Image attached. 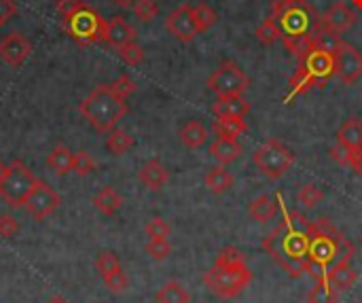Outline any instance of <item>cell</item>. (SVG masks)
<instances>
[{
  "mask_svg": "<svg viewBox=\"0 0 362 303\" xmlns=\"http://www.w3.org/2000/svg\"><path fill=\"white\" fill-rule=\"evenodd\" d=\"M117 51H119V57H121L127 66H138V64H142V59H144V49H142L136 40L123 45V47L117 49Z\"/></svg>",
  "mask_w": 362,
  "mask_h": 303,
  "instance_id": "d590c367",
  "label": "cell"
},
{
  "mask_svg": "<svg viewBox=\"0 0 362 303\" xmlns=\"http://www.w3.org/2000/svg\"><path fill=\"white\" fill-rule=\"evenodd\" d=\"M72 164H74V153L68 147H64V144L53 147L51 153H49V157H47V166L55 174H59V176L72 172Z\"/></svg>",
  "mask_w": 362,
  "mask_h": 303,
  "instance_id": "603a6c76",
  "label": "cell"
},
{
  "mask_svg": "<svg viewBox=\"0 0 362 303\" xmlns=\"http://www.w3.org/2000/svg\"><path fill=\"white\" fill-rule=\"evenodd\" d=\"M252 280V272L246 265L244 255L235 246H227L206 272L204 285L221 299L238 297Z\"/></svg>",
  "mask_w": 362,
  "mask_h": 303,
  "instance_id": "3957f363",
  "label": "cell"
},
{
  "mask_svg": "<svg viewBox=\"0 0 362 303\" xmlns=\"http://www.w3.org/2000/svg\"><path fill=\"white\" fill-rule=\"evenodd\" d=\"M59 204H62V198L45 181H36V185H34L32 193L28 195L23 208L32 219L45 221L59 208Z\"/></svg>",
  "mask_w": 362,
  "mask_h": 303,
  "instance_id": "8fae6325",
  "label": "cell"
},
{
  "mask_svg": "<svg viewBox=\"0 0 362 303\" xmlns=\"http://www.w3.org/2000/svg\"><path fill=\"white\" fill-rule=\"evenodd\" d=\"M274 215H276V204H274V200L269 195H259V198L252 200V204H250V217L255 221L267 223V221L274 219Z\"/></svg>",
  "mask_w": 362,
  "mask_h": 303,
  "instance_id": "f546056e",
  "label": "cell"
},
{
  "mask_svg": "<svg viewBox=\"0 0 362 303\" xmlns=\"http://www.w3.org/2000/svg\"><path fill=\"white\" fill-rule=\"evenodd\" d=\"M0 28H2V23H0Z\"/></svg>",
  "mask_w": 362,
  "mask_h": 303,
  "instance_id": "816d5d0a",
  "label": "cell"
},
{
  "mask_svg": "<svg viewBox=\"0 0 362 303\" xmlns=\"http://www.w3.org/2000/svg\"><path fill=\"white\" fill-rule=\"evenodd\" d=\"M134 147V136H129L125 130L112 127L106 136V149L112 155H125Z\"/></svg>",
  "mask_w": 362,
  "mask_h": 303,
  "instance_id": "83f0119b",
  "label": "cell"
},
{
  "mask_svg": "<svg viewBox=\"0 0 362 303\" xmlns=\"http://www.w3.org/2000/svg\"><path fill=\"white\" fill-rule=\"evenodd\" d=\"M352 257H354V244L348 238H344L327 217L312 221L305 274H310L316 280L327 278V272L333 265L341 261H352Z\"/></svg>",
  "mask_w": 362,
  "mask_h": 303,
  "instance_id": "7a4b0ae2",
  "label": "cell"
},
{
  "mask_svg": "<svg viewBox=\"0 0 362 303\" xmlns=\"http://www.w3.org/2000/svg\"><path fill=\"white\" fill-rule=\"evenodd\" d=\"M6 172H8V166L0 161V187H2V183H4V178H6Z\"/></svg>",
  "mask_w": 362,
  "mask_h": 303,
  "instance_id": "c3c4849f",
  "label": "cell"
},
{
  "mask_svg": "<svg viewBox=\"0 0 362 303\" xmlns=\"http://www.w3.org/2000/svg\"><path fill=\"white\" fill-rule=\"evenodd\" d=\"M134 13H136V17H138L142 23H148V21H153V19L159 15V6H157L155 0H136Z\"/></svg>",
  "mask_w": 362,
  "mask_h": 303,
  "instance_id": "f35d334b",
  "label": "cell"
},
{
  "mask_svg": "<svg viewBox=\"0 0 362 303\" xmlns=\"http://www.w3.org/2000/svg\"><path fill=\"white\" fill-rule=\"evenodd\" d=\"M314 47L316 49H322V51H329V53H337V49L341 47V34H337V32H333V30H329L325 23H320V28L314 32Z\"/></svg>",
  "mask_w": 362,
  "mask_h": 303,
  "instance_id": "4316f807",
  "label": "cell"
},
{
  "mask_svg": "<svg viewBox=\"0 0 362 303\" xmlns=\"http://www.w3.org/2000/svg\"><path fill=\"white\" fill-rule=\"evenodd\" d=\"M17 15V4L15 0H0V23H6L11 17Z\"/></svg>",
  "mask_w": 362,
  "mask_h": 303,
  "instance_id": "f6af8a7d",
  "label": "cell"
},
{
  "mask_svg": "<svg viewBox=\"0 0 362 303\" xmlns=\"http://www.w3.org/2000/svg\"><path fill=\"white\" fill-rule=\"evenodd\" d=\"M337 299H339V293L329 285L327 278L316 280V285L312 287V291L308 295L310 303H337Z\"/></svg>",
  "mask_w": 362,
  "mask_h": 303,
  "instance_id": "4dcf8cb0",
  "label": "cell"
},
{
  "mask_svg": "<svg viewBox=\"0 0 362 303\" xmlns=\"http://www.w3.org/2000/svg\"><path fill=\"white\" fill-rule=\"evenodd\" d=\"M356 11L352 8V6H348L346 2H335L325 15H322V23L329 28V30H333V32H337V34H346L348 30H352L354 28V23H356Z\"/></svg>",
  "mask_w": 362,
  "mask_h": 303,
  "instance_id": "9a60e30c",
  "label": "cell"
},
{
  "mask_svg": "<svg viewBox=\"0 0 362 303\" xmlns=\"http://www.w3.org/2000/svg\"><path fill=\"white\" fill-rule=\"evenodd\" d=\"M95 170V161L93 157L87 153V151H81V153H74V164H72V172L76 176H89L91 172Z\"/></svg>",
  "mask_w": 362,
  "mask_h": 303,
  "instance_id": "74e56055",
  "label": "cell"
},
{
  "mask_svg": "<svg viewBox=\"0 0 362 303\" xmlns=\"http://www.w3.org/2000/svg\"><path fill=\"white\" fill-rule=\"evenodd\" d=\"M157 303H189L191 295L180 282H168L157 291Z\"/></svg>",
  "mask_w": 362,
  "mask_h": 303,
  "instance_id": "f1b7e54d",
  "label": "cell"
},
{
  "mask_svg": "<svg viewBox=\"0 0 362 303\" xmlns=\"http://www.w3.org/2000/svg\"><path fill=\"white\" fill-rule=\"evenodd\" d=\"M206 187L210 193L214 195H221L225 191H229L233 187V176L229 170H225V166H216V168H210V172L206 174Z\"/></svg>",
  "mask_w": 362,
  "mask_h": 303,
  "instance_id": "cb8c5ba5",
  "label": "cell"
},
{
  "mask_svg": "<svg viewBox=\"0 0 362 303\" xmlns=\"http://www.w3.org/2000/svg\"><path fill=\"white\" fill-rule=\"evenodd\" d=\"M30 53H32V42L19 32H13L0 40V57L11 68H19L28 59Z\"/></svg>",
  "mask_w": 362,
  "mask_h": 303,
  "instance_id": "5bb4252c",
  "label": "cell"
},
{
  "mask_svg": "<svg viewBox=\"0 0 362 303\" xmlns=\"http://www.w3.org/2000/svg\"><path fill=\"white\" fill-rule=\"evenodd\" d=\"M352 4H354V8H356V11H361L362 13V0H352Z\"/></svg>",
  "mask_w": 362,
  "mask_h": 303,
  "instance_id": "f907efd6",
  "label": "cell"
},
{
  "mask_svg": "<svg viewBox=\"0 0 362 303\" xmlns=\"http://www.w3.org/2000/svg\"><path fill=\"white\" fill-rule=\"evenodd\" d=\"M121 195L112 189V187H104L100 193H95L93 198V206L98 212H102L104 217H112L117 215V210L121 208Z\"/></svg>",
  "mask_w": 362,
  "mask_h": 303,
  "instance_id": "484cf974",
  "label": "cell"
},
{
  "mask_svg": "<svg viewBox=\"0 0 362 303\" xmlns=\"http://www.w3.org/2000/svg\"><path fill=\"white\" fill-rule=\"evenodd\" d=\"M331 157H333L339 166H350L352 151H350V149H346V147H341V144H337V147H333V149H331Z\"/></svg>",
  "mask_w": 362,
  "mask_h": 303,
  "instance_id": "ee69618b",
  "label": "cell"
},
{
  "mask_svg": "<svg viewBox=\"0 0 362 303\" xmlns=\"http://www.w3.org/2000/svg\"><path fill=\"white\" fill-rule=\"evenodd\" d=\"M206 85L216 96H244L250 87V79L235 62H225L210 74Z\"/></svg>",
  "mask_w": 362,
  "mask_h": 303,
  "instance_id": "30bf717a",
  "label": "cell"
},
{
  "mask_svg": "<svg viewBox=\"0 0 362 303\" xmlns=\"http://www.w3.org/2000/svg\"><path fill=\"white\" fill-rule=\"evenodd\" d=\"M138 178H140V183H142L146 189L159 191V189H163V187L168 185L170 172H168V168H165L159 159H148V161L140 168Z\"/></svg>",
  "mask_w": 362,
  "mask_h": 303,
  "instance_id": "e0dca14e",
  "label": "cell"
},
{
  "mask_svg": "<svg viewBox=\"0 0 362 303\" xmlns=\"http://www.w3.org/2000/svg\"><path fill=\"white\" fill-rule=\"evenodd\" d=\"M165 28L168 32L180 40V42H191L197 34V21H195V13L191 4H180L178 8H174L168 17H165Z\"/></svg>",
  "mask_w": 362,
  "mask_h": 303,
  "instance_id": "7c38bea8",
  "label": "cell"
},
{
  "mask_svg": "<svg viewBox=\"0 0 362 303\" xmlns=\"http://www.w3.org/2000/svg\"><path fill=\"white\" fill-rule=\"evenodd\" d=\"M110 89H112L119 98L127 100L132 93H136V83H134V79H132L129 74H121V76H117V79L110 83Z\"/></svg>",
  "mask_w": 362,
  "mask_h": 303,
  "instance_id": "ab89813d",
  "label": "cell"
},
{
  "mask_svg": "<svg viewBox=\"0 0 362 303\" xmlns=\"http://www.w3.org/2000/svg\"><path fill=\"white\" fill-rule=\"evenodd\" d=\"M117 6H121V8H129V6H134L136 4V0H112Z\"/></svg>",
  "mask_w": 362,
  "mask_h": 303,
  "instance_id": "7dc6e473",
  "label": "cell"
},
{
  "mask_svg": "<svg viewBox=\"0 0 362 303\" xmlns=\"http://www.w3.org/2000/svg\"><path fill=\"white\" fill-rule=\"evenodd\" d=\"M322 200H325V193L320 191V187H316V185H312V183H310V185H303L301 191H299V202L303 204L305 210L316 208Z\"/></svg>",
  "mask_w": 362,
  "mask_h": 303,
  "instance_id": "e575fe53",
  "label": "cell"
},
{
  "mask_svg": "<svg viewBox=\"0 0 362 303\" xmlns=\"http://www.w3.org/2000/svg\"><path fill=\"white\" fill-rule=\"evenodd\" d=\"M146 253H148L153 259L163 261V259H168V257H170V253H172V244H170L168 240H151V242L146 244Z\"/></svg>",
  "mask_w": 362,
  "mask_h": 303,
  "instance_id": "60d3db41",
  "label": "cell"
},
{
  "mask_svg": "<svg viewBox=\"0 0 362 303\" xmlns=\"http://www.w3.org/2000/svg\"><path fill=\"white\" fill-rule=\"evenodd\" d=\"M49 303H70V302H68V299H64V297H51Z\"/></svg>",
  "mask_w": 362,
  "mask_h": 303,
  "instance_id": "681fc988",
  "label": "cell"
},
{
  "mask_svg": "<svg viewBox=\"0 0 362 303\" xmlns=\"http://www.w3.org/2000/svg\"><path fill=\"white\" fill-rule=\"evenodd\" d=\"M81 115L98 132H110L127 115V102L119 98L110 85H98L78 106Z\"/></svg>",
  "mask_w": 362,
  "mask_h": 303,
  "instance_id": "52a82bcc",
  "label": "cell"
},
{
  "mask_svg": "<svg viewBox=\"0 0 362 303\" xmlns=\"http://www.w3.org/2000/svg\"><path fill=\"white\" fill-rule=\"evenodd\" d=\"M36 181L38 178L28 170V166L23 161L15 159L8 164V172H6V178L0 187V195L11 208H23V204H25L28 195L32 193Z\"/></svg>",
  "mask_w": 362,
  "mask_h": 303,
  "instance_id": "ba28073f",
  "label": "cell"
},
{
  "mask_svg": "<svg viewBox=\"0 0 362 303\" xmlns=\"http://www.w3.org/2000/svg\"><path fill=\"white\" fill-rule=\"evenodd\" d=\"M335 64H337V76L346 85H354L362 76V53L346 40L335 53Z\"/></svg>",
  "mask_w": 362,
  "mask_h": 303,
  "instance_id": "4fadbf2b",
  "label": "cell"
},
{
  "mask_svg": "<svg viewBox=\"0 0 362 303\" xmlns=\"http://www.w3.org/2000/svg\"><path fill=\"white\" fill-rule=\"evenodd\" d=\"M216 117H246L250 113V102L244 96H218L212 104Z\"/></svg>",
  "mask_w": 362,
  "mask_h": 303,
  "instance_id": "ac0fdd59",
  "label": "cell"
},
{
  "mask_svg": "<svg viewBox=\"0 0 362 303\" xmlns=\"http://www.w3.org/2000/svg\"><path fill=\"white\" fill-rule=\"evenodd\" d=\"M19 231V223L11 215H0V238H13Z\"/></svg>",
  "mask_w": 362,
  "mask_h": 303,
  "instance_id": "7bdbcfd3",
  "label": "cell"
},
{
  "mask_svg": "<svg viewBox=\"0 0 362 303\" xmlns=\"http://www.w3.org/2000/svg\"><path fill=\"white\" fill-rule=\"evenodd\" d=\"M210 153H212V157H214L221 166H229V164H233V161L242 155V144L238 142V138L218 136V138L210 144Z\"/></svg>",
  "mask_w": 362,
  "mask_h": 303,
  "instance_id": "d6986e66",
  "label": "cell"
},
{
  "mask_svg": "<svg viewBox=\"0 0 362 303\" xmlns=\"http://www.w3.org/2000/svg\"><path fill=\"white\" fill-rule=\"evenodd\" d=\"M214 132H216V136L240 138L242 134L248 132V123H246L244 117H216Z\"/></svg>",
  "mask_w": 362,
  "mask_h": 303,
  "instance_id": "d4e9b609",
  "label": "cell"
},
{
  "mask_svg": "<svg viewBox=\"0 0 362 303\" xmlns=\"http://www.w3.org/2000/svg\"><path fill=\"white\" fill-rule=\"evenodd\" d=\"M255 34H257V38H259L263 45H274L276 40H280V38H282L280 25H278V21H276L274 17H267V19H263V21L257 25Z\"/></svg>",
  "mask_w": 362,
  "mask_h": 303,
  "instance_id": "1f68e13d",
  "label": "cell"
},
{
  "mask_svg": "<svg viewBox=\"0 0 362 303\" xmlns=\"http://www.w3.org/2000/svg\"><path fill=\"white\" fill-rule=\"evenodd\" d=\"M356 278L358 274L350 268V261H341L327 272V280L337 293H348L356 285Z\"/></svg>",
  "mask_w": 362,
  "mask_h": 303,
  "instance_id": "ffe728a7",
  "label": "cell"
},
{
  "mask_svg": "<svg viewBox=\"0 0 362 303\" xmlns=\"http://www.w3.org/2000/svg\"><path fill=\"white\" fill-rule=\"evenodd\" d=\"M144 231H146V236H148L151 240H168L170 234H172V227H170L163 219L153 217V219L146 223Z\"/></svg>",
  "mask_w": 362,
  "mask_h": 303,
  "instance_id": "8d00e7d4",
  "label": "cell"
},
{
  "mask_svg": "<svg viewBox=\"0 0 362 303\" xmlns=\"http://www.w3.org/2000/svg\"><path fill=\"white\" fill-rule=\"evenodd\" d=\"M136 28L129 23V21H125V17H121V15H117V17H112V19H108L106 21V28H104V42H108L110 47H115V49H121L123 45H127V42H134L136 40Z\"/></svg>",
  "mask_w": 362,
  "mask_h": 303,
  "instance_id": "2e32d148",
  "label": "cell"
},
{
  "mask_svg": "<svg viewBox=\"0 0 362 303\" xmlns=\"http://www.w3.org/2000/svg\"><path fill=\"white\" fill-rule=\"evenodd\" d=\"M282 212H284L282 223L265 236L263 248L293 278H299L305 274V263H308V255H310L312 221L297 210L282 208Z\"/></svg>",
  "mask_w": 362,
  "mask_h": 303,
  "instance_id": "6da1fadb",
  "label": "cell"
},
{
  "mask_svg": "<svg viewBox=\"0 0 362 303\" xmlns=\"http://www.w3.org/2000/svg\"><path fill=\"white\" fill-rule=\"evenodd\" d=\"M255 166L261 170V174H265L267 178H280L284 176L293 164H295V153L288 151L282 142L278 140H267L263 147H259L252 155Z\"/></svg>",
  "mask_w": 362,
  "mask_h": 303,
  "instance_id": "9c48e42d",
  "label": "cell"
},
{
  "mask_svg": "<svg viewBox=\"0 0 362 303\" xmlns=\"http://www.w3.org/2000/svg\"><path fill=\"white\" fill-rule=\"evenodd\" d=\"M335 74H337L335 55L329 53V51H322V49L312 47L308 53H303L299 57L297 72L288 81L291 83V93L284 98V104H288L297 96H303V93L312 91L314 87H322Z\"/></svg>",
  "mask_w": 362,
  "mask_h": 303,
  "instance_id": "5b68a950",
  "label": "cell"
},
{
  "mask_svg": "<svg viewBox=\"0 0 362 303\" xmlns=\"http://www.w3.org/2000/svg\"><path fill=\"white\" fill-rule=\"evenodd\" d=\"M178 136H180V142H182L187 149L195 151V149H202V147L206 144V140H208V130H206L204 123H199V121H189V123L182 125V130H180Z\"/></svg>",
  "mask_w": 362,
  "mask_h": 303,
  "instance_id": "7402d4cb",
  "label": "cell"
},
{
  "mask_svg": "<svg viewBox=\"0 0 362 303\" xmlns=\"http://www.w3.org/2000/svg\"><path fill=\"white\" fill-rule=\"evenodd\" d=\"M104 285H106L112 293H123V291L129 287V280H127V276H125L123 270H121V272H117V274L104 278Z\"/></svg>",
  "mask_w": 362,
  "mask_h": 303,
  "instance_id": "b9f144b4",
  "label": "cell"
},
{
  "mask_svg": "<svg viewBox=\"0 0 362 303\" xmlns=\"http://www.w3.org/2000/svg\"><path fill=\"white\" fill-rule=\"evenodd\" d=\"M337 144L350 149V151H358L362 149V121L358 119H348L339 132H337Z\"/></svg>",
  "mask_w": 362,
  "mask_h": 303,
  "instance_id": "44dd1931",
  "label": "cell"
},
{
  "mask_svg": "<svg viewBox=\"0 0 362 303\" xmlns=\"http://www.w3.org/2000/svg\"><path fill=\"white\" fill-rule=\"evenodd\" d=\"M57 13L66 34L78 45H93L104 38L106 19L83 0H59Z\"/></svg>",
  "mask_w": 362,
  "mask_h": 303,
  "instance_id": "277c9868",
  "label": "cell"
},
{
  "mask_svg": "<svg viewBox=\"0 0 362 303\" xmlns=\"http://www.w3.org/2000/svg\"><path fill=\"white\" fill-rule=\"evenodd\" d=\"M269 17L278 21L282 42L295 38H312L322 23V17L308 0H274Z\"/></svg>",
  "mask_w": 362,
  "mask_h": 303,
  "instance_id": "8992f818",
  "label": "cell"
},
{
  "mask_svg": "<svg viewBox=\"0 0 362 303\" xmlns=\"http://www.w3.org/2000/svg\"><path fill=\"white\" fill-rule=\"evenodd\" d=\"M193 13H195V21H197L199 34L206 32V30H210L216 23V19H218L216 11L210 4H206V2H199L197 6H193Z\"/></svg>",
  "mask_w": 362,
  "mask_h": 303,
  "instance_id": "836d02e7",
  "label": "cell"
},
{
  "mask_svg": "<svg viewBox=\"0 0 362 303\" xmlns=\"http://www.w3.org/2000/svg\"><path fill=\"white\" fill-rule=\"evenodd\" d=\"M350 168L362 178V149L352 151V159H350Z\"/></svg>",
  "mask_w": 362,
  "mask_h": 303,
  "instance_id": "bcb514c9",
  "label": "cell"
},
{
  "mask_svg": "<svg viewBox=\"0 0 362 303\" xmlns=\"http://www.w3.org/2000/svg\"><path fill=\"white\" fill-rule=\"evenodd\" d=\"M95 270H98V274L102 276V280L108 278V276H112V274H117V272H121L119 257H117L115 253H110V251L100 253L98 259H95Z\"/></svg>",
  "mask_w": 362,
  "mask_h": 303,
  "instance_id": "d6a6232c",
  "label": "cell"
}]
</instances>
